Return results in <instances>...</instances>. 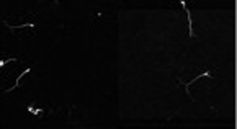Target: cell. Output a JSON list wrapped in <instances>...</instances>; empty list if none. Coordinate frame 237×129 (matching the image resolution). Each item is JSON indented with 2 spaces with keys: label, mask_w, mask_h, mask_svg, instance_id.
<instances>
[{
  "label": "cell",
  "mask_w": 237,
  "mask_h": 129,
  "mask_svg": "<svg viewBox=\"0 0 237 129\" xmlns=\"http://www.w3.org/2000/svg\"><path fill=\"white\" fill-rule=\"evenodd\" d=\"M30 72H31V69H30V67H26V69H25V70H23V72H21V74H20V77H16V82H15V84H13V87H10V88H7V90H5V91H13L15 88H18V87H20V80H21V77H25V75H28Z\"/></svg>",
  "instance_id": "cell-1"
},
{
  "label": "cell",
  "mask_w": 237,
  "mask_h": 129,
  "mask_svg": "<svg viewBox=\"0 0 237 129\" xmlns=\"http://www.w3.org/2000/svg\"><path fill=\"white\" fill-rule=\"evenodd\" d=\"M18 59H15V57H10V59H3V61H0V69L3 67L5 64H8V62H16Z\"/></svg>",
  "instance_id": "cell-4"
},
{
  "label": "cell",
  "mask_w": 237,
  "mask_h": 129,
  "mask_svg": "<svg viewBox=\"0 0 237 129\" xmlns=\"http://www.w3.org/2000/svg\"><path fill=\"white\" fill-rule=\"evenodd\" d=\"M3 25L5 26H8L10 30H18V28H26V26H30V28H34V23H23V25H8V21L7 20H3Z\"/></svg>",
  "instance_id": "cell-3"
},
{
  "label": "cell",
  "mask_w": 237,
  "mask_h": 129,
  "mask_svg": "<svg viewBox=\"0 0 237 129\" xmlns=\"http://www.w3.org/2000/svg\"><path fill=\"white\" fill-rule=\"evenodd\" d=\"M28 111H30V113H34V115H38V116H40L41 113H43L41 110H36V108H34L33 105H31V106H28Z\"/></svg>",
  "instance_id": "cell-5"
},
{
  "label": "cell",
  "mask_w": 237,
  "mask_h": 129,
  "mask_svg": "<svg viewBox=\"0 0 237 129\" xmlns=\"http://www.w3.org/2000/svg\"><path fill=\"white\" fill-rule=\"evenodd\" d=\"M182 5H183V8H185V12H186V18H188V26H190V36L191 38H195V31H193V25H191V13H190V10L186 8V3H185L183 0L180 2Z\"/></svg>",
  "instance_id": "cell-2"
}]
</instances>
